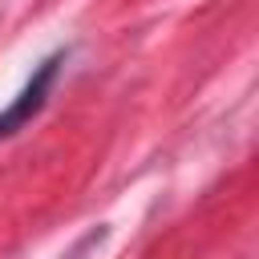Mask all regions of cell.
Masks as SVG:
<instances>
[{
  "label": "cell",
  "mask_w": 259,
  "mask_h": 259,
  "mask_svg": "<svg viewBox=\"0 0 259 259\" xmlns=\"http://www.w3.org/2000/svg\"><path fill=\"white\" fill-rule=\"evenodd\" d=\"M57 65H61V57H49V61L32 73V81L20 89V97L0 113V134H16V130L45 105V97H49V89H53V77H57Z\"/></svg>",
  "instance_id": "6da1fadb"
}]
</instances>
